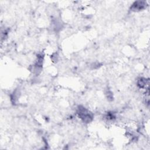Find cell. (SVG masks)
Here are the masks:
<instances>
[{
	"label": "cell",
	"mask_w": 150,
	"mask_h": 150,
	"mask_svg": "<svg viewBox=\"0 0 150 150\" xmlns=\"http://www.w3.org/2000/svg\"><path fill=\"white\" fill-rule=\"evenodd\" d=\"M77 113L79 118L84 122H90L93 119L92 114L84 107L79 106Z\"/></svg>",
	"instance_id": "cell-1"
},
{
	"label": "cell",
	"mask_w": 150,
	"mask_h": 150,
	"mask_svg": "<svg viewBox=\"0 0 150 150\" xmlns=\"http://www.w3.org/2000/svg\"><path fill=\"white\" fill-rule=\"evenodd\" d=\"M146 7V2L144 1H136L131 7L132 11H139Z\"/></svg>",
	"instance_id": "cell-2"
},
{
	"label": "cell",
	"mask_w": 150,
	"mask_h": 150,
	"mask_svg": "<svg viewBox=\"0 0 150 150\" xmlns=\"http://www.w3.org/2000/svg\"><path fill=\"white\" fill-rule=\"evenodd\" d=\"M149 84V81L148 80L145 79V78H140L137 82V85L139 86V88H148V84Z\"/></svg>",
	"instance_id": "cell-3"
}]
</instances>
